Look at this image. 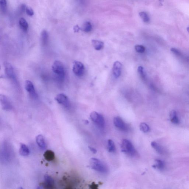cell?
Listing matches in <instances>:
<instances>
[{
  "mask_svg": "<svg viewBox=\"0 0 189 189\" xmlns=\"http://www.w3.org/2000/svg\"><path fill=\"white\" fill-rule=\"evenodd\" d=\"M52 69L55 74L56 78L60 81H63L65 75V68L63 63L59 61L54 62L52 66Z\"/></svg>",
  "mask_w": 189,
  "mask_h": 189,
  "instance_id": "obj_1",
  "label": "cell"
},
{
  "mask_svg": "<svg viewBox=\"0 0 189 189\" xmlns=\"http://www.w3.org/2000/svg\"><path fill=\"white\" fill-rule=\"evenodd\" d=\"M90 165L92 169L101 173L106 174L108 171L107 166L97 158H92L90 159Z\"/></svg>",
  "mask_w": 189,
  "mask_h": 189,
  "instance_id": "obj_2",
  "label": "cell"
},
{
  "mask_svg": "<svg viewBox=\"0 0 189 189\" xmlns=\"http://www.w3.org/2000/svg\"><path fill=\"white\" fill-rule=\"evenodd\" d=\"M122 151L131 157L135 156L137 151L131 142L128 139H124L121 144Z\"/></svg>",
  "mask_w": 189,
  "mask_h": 189,
  "instance_id": "obj_3",
  "label": "cell"
},
{
  "mask_svg": "<svg viewBox=\"0 0 189 189\" xmlns=\"http://www.w3.org/2000/svg\"><path fill=\"white\" fill-rule=\"evenodd\" d=\"M90 116L92 121L96 124L98 127L101 129L104 128L105 122L103 116L97 112L93 111L91 113Z\"/></svg>",
  "mask_w": 189,
  "mask_h": 189,
  "instance_id": "obj_4",
  "label": "cell"
},
{
  "mask_svg": "<svg viewBox=\"0 0 189 189\" xmlns=\"http://www.w3.org/2000/svg\"><path fill=\"white\" fill-rule=\"evenodd\" d=\"M8 145L7 143H4L1 151V158L6 162H9L11 158V150Z\"/></svg>",
  "mask_w": 189,
  "mask_h": 189,
  "instance_id": "obj_5",
  "label": "cell"
},
{
  "mask_svg": "<svg viewBox=\"0 0 189 189\" xmlns=\"http://www.w3.org/2000/svg\"><path fill=\"white\" fill-rule=\"evenodd\" d=\"M114 123L116 127L122 131L127 132L129 129L127 124L119 116L114 118Z\"/></svg>",
  "mask_w": 189,
  "mask_h": 189,
  "instance_id": "obj_6",
  "label": "cell"
},
{
  "mask_svg": "<svg viewBox=\"0 0 189 189\" xmlns=\"http://www.w3.org/2000/svg\"><path fill=\"white\" fill-rule=\"evenodd\" d=\"M72 70L74 74L78 77L83 76L85 72V67L84 64L78 61H74Z\"/></svg>",
  "mask_w": 189,
  "mask_h": 189,
  "instance_id": "obj_7",
  "label": "cell"
},
{
  "mask_svg": "<svg viewBox=\"0 0 189 189\" xmlns=\"http://www.w3.org/2000/svg\"><path fill=\"white\" fill-rule=\"evenodd\" d=\"M58 103L63 105L66 108H69L70 106V103L67 96L63 94H57L55 98Z\"/></svg>",
  "mask_w": 189,
  "mask_h": 189,
  "instance_id": "obj_8",
  "label": "cell"
},
{
  "mask_svg": "<svg viewBox=\"0 0 189 189\" xmlns=\"http://www.w3.org/2000/svg\"><path fill=\"white\" fill-rule=\"evenodd\" d=\"M25 87L26 90L32 98L37 99L38 97L37 94L36 93L33 83L31 81L29 80L26 81L25 83Z\"/></svg>",
  "mask_w": 189,
  "mask_h": 189,
  "instance_id": "obj_9",
  "label": "cell"
},
{
  "mask_svg": "<svg viewBox=\"0 0 189 189\" xmlns=\"http://www.w3.org/2000/svg\"><path fill=\"white\" fill-rule=\"evenodd\" d=\"M5 71L6 75L10 79H15L16 75L14 68L11 64L5 61L4 63Z\"/></svg>",
  "mask_w": 189,
  "mask_h": 189,
  "instance_id": "obj_10",
  "label": "cell"
},
{
  "mask_svg": "<svg viewBox=\"0 0 189 189\" xmlns=\"http://www.w3.org/2000/svg\"><path fill=\"white\" fill-rule=\"evenodd\" d=\"M1 104L3 109L6 110H9L12 108L11 102L6 96L1 94L0 96Z\"/></svg>",
  "mask_w": 189,
  "mask_h": 189,
  "instance_id": "obj_11",
  "label": "cell"
},
{
  "mask_svg": "<svg viewBox=\"0 0 189 189\" xmlns=\"http://www.w3.org/2000/svg\"><path fill=\"white\" fill-rule=\"evenodd\" d=\"M122 69V64L118 61L114 62L112 69L114 77L118 78L120 77L121 75Z\"/></svg>",
  "mask_w": 189,
  "mask_h": 189,
  "instance_id": "obj_12",
  "label": "cell"
},
{
  "mask_svg": "<svg viewBox=\"0 0 189 189\" xmlns=\"http://www.w3.org/2000/svg\"><path fill=\"white\" fill-rule=\"evenodd\" d=\"M44 179L45 180V182L43 184H42L44 188L46 189H54V182L53 179L51 177L46 175L44 176Z\"/></svg>",
  "mask_w": 189,
  "mask_h": 189,
  "instance_id": "obj_13",
  "label": "cell"
},
{
  "mask_svg": "<svg viewBox=\"0 0 189 189\" xmlns=\"http://www.w3.org/2000/svg\"><path fill=\"white\" fill-rule=\"evenodd\" d=\"M36 143L39 147L42 149H45L46 144L44 137L42 135H39L36 138Z\"/></svg>",
  "mask_w": 189,
  "mask_h": 189,
  "instance_id": "obj_14",
  "label": "cell"
},
{
  "mask_svg": "<svg viewBox=\"0 0 189 189\" xmlns=\"http://www.w3.org/2000/svg\"><path fill=\"white\" fill-rule=\"evenodd\" d=\"M41 40L42 46H45L47 45L49 41V35L46 30H44L41 32Z\"/></svg>",
  "mask_w": 189,
  "mask_h": 189,
  "instance_id": "obj_15",
  "label": "cell"
},
{
  "mask_svg": "<svg viewBox=\"0 0 189 189\" xmlns=\"http://www.w3.org/2000/svg\"><path fill=\"white\" fill-rule=\"evenodd\" d=\"M44 158L48 161H51L55 158V154L54 152L51 150L46 151L44 154Z\"/></svg>",
  "mask_w": 189,
  "mask_h": 189,
  "instance_id": "obj_16",
  "label": "cell"
},
{
  "mask_svg": "<svg viewBox=\"0 0 189 189\" xmlns=\"http://www.w3.org/2000/svg\"><path fill=\"white\" fill-rule=\"evenodd\" d=\"M19 153L21 155L23 156H27L29 154V149L25 144H21L19 150Z\"/></svg>",
  "mask_w": 189,
  "mask_h": 189,
  "instance_id": "obj_17",
  "label": "cell"
},
{
  "mask_svg": "<svg viewBox=\"0 0 189 189\" xmlns=\"http://www.w3.org/2000/svg\"><path fill=\"white\" fill-rule=\"evenodd\" d=\"M92 43L94 48L96 50H99L103 48L104 43L103 42L97 41V40H92Z\"/></svg>",
  "mask_w": 189,
  "mask_h": 189,
  "instance_id": "obj_18",
  "label": "cell"
},
{
  "mask_svg": "<svg viewBox=\"0 0 189 189\" xmlns=\"http://www.w3.org/2000/svg\"><path fill=\"white\" fill-rule=\"evenodd\" d=\"M19 23L21 29L24 32H27L29 28V25L27 21L24 18H22L19 20Z\"/></svg>",
  "mask_w": 189,
  "mask_h": 189,
  "instance_id": "obj_19",
  "label": "cell"
},
{
  "mask_svg": "<svg viewBox=\"0 0 189 189\" xmlns=\"http://www.w3.org/2000/svg\"><path fill=\"white\" fill-rule=\"evenodd\" d=\"M108 151L109 152L114 153L116 151L115 144L113 141L111 139L108 141Z\"/></svg>",
  "mask_w": 189,
  "mask_h": 189,
  "instance_id": "obj_20",
  "label": "cell"
},
{
  "mask_svg": "<svg viewBox=\"0 0 189 189\" xmlns=\"http://www.w3.org/2000/svg\"><path fill=\"white\" fill-rule=\"evenodd\" d=\"M156 164L154 165L153 167L155 168H158L159 170H162L163 169L164 167V164L162 161L156 159L155 161Z\"/></svg>",
  "mask_w": 189,
  "mask_h": 189,
  "instance_id": "obj_21",
  "label": "cell"
},
{
  "mask_svg": "<svg viewBox=\"0 0 189 189\" xmlns=\"http://www.w3.org/2000/svg\"><path fill=\"white\" fill-rule=\"evenodd\" d=\"M82 31L85 32H89L91 31L92 29V26L91 23L89 22H86L83 24L82 28Z\"/></svg>",
  "mask_w": 189,
  "mask_h": 189,
  "instance_id": "obj_22",
  "label": "cell"
},
{
  "mask_svg": "<svg viewBox=\"0 0 189 189\" xmlns=\"http://www.w3.org/2000/svg\"><path fill=\"white\" fill-rule=\"evenodd\" d=\"M140 17L144 22L148 23L150 21V18L147 13L144 12H140L139 14Z\"/></svg>",
  "mask_w": 189,
  "mask_h": 189,
  "instance_id": "obj_23",
  "label": "cell"
},
{
  "mask_svg": "<svg viewBox=\"0 0 189 189\" xmlns=\"http://www.w3.org/2000/svg\"><path fill=\"white\" fill-rule=\"evenodd\" d=\"M151 146L153 148L156 150V151L158 153L162 154V150L160 146L157 143L155 142H153L151 143Z\"/></svg>",
  "mask_w": 189,
  "mask_h": 189,
  "instance_id": "obj_24",
  "label": "cell"
},
{
  "mask_svg": "<svg viewBox=\"0 0 189 189\" xmlns=\"http://www.w3.org/2000/svg\"><path fill=\"white\" fill-rule=\"evenodd\" d=\"M138 74L142 79L144 80H146V75L145 73L144 68L142 67V66H139L138 68Z\"/></svg>",
  "mask_w": 189,
  "mask_h": 189,
  "instance_id": "obj_25",
  "label": "cell"
},
{
  "mask_svg": "<svg viewBox=\"0 0 189 189\" xmlns=\"http://www.w3.org/2000/svg\"><path fill=\"white\" fill-rule=\"evenodd\" d=\"M140 130L144 133H148L150 130L149 127L145 123H142L140 125Z\"/></svg>",
  "mask_w": 189,
  "mask_h": 189,
  "instance_id": "obj_26",
  "label": "cell"
},
{
  "mask_svg": "<svg viewBox=\"0 0 189 189\" xmlns=\"http://www.w3.org/2000/svg\"><path fill=\"white\" fill-rule=\"evenodd\" d=\"M135 49L138 53H144L146 49L143 46L137 45L135 46Z\"/></svg>",
  "mask_w": 189,
  "mask_h": 189,
  "instance_id": "obj_27",
  "label": "cell"
},
{
  "mask_svg": "<svg viewBox=\"0 0 189 189\" xmlns=\"http://www.w3.org/2000/svg\"><path fill=\"white\" fill-rule=\"evenodd\" d=\"M0 5L2 11L5 12L7 9V1L6 0H0Z\"/></svg>",
  "mask_w": 189,
  "mask_h": 189,
  "instance_id": "obj_28",
  "label": "cell"
},
{
  "mask_svg": "<svg viewBox=\"0 0 189 189\" xmlns=\"http://www.w3.org/2000/svg\"><path fill=\"white\" fill-rule=\"evenodd\" d=\"M25 11L28 15L32 16L34 15V11L31 7H27L26 8Z\"/></svg>",
  "mask_w": 189,
  "mask_h": 189,
  "instance_id": "obj_29",
  "label": "cell"
},
{
  "mask_svg": "<svg viewBox=\"0 0 189 189\" xmlns=\"http://www.w3.org/2000/svg\"><path fill=\"white\" fill-rule=\"evenodd\" d=\"M171 51L173 53L177 56H180L181 55L180 52L179 51L178 49H176V48H171Z\"/></svg>",
  "mask_w": 189,
  "mask_h": 189,
  "instance_id": "obj_30",
  "label": "cell"
},
{
  "mask_svg": "<svg viewBox=\"0 0 189 189\" xmlns=\"http://www.w3.org/2000/svg\"><path fill=\"white\" fill-rule=\"evenodd\" d=\"M171 121L173 123L175 124H178L179 122L177 116H175L174 117L171 119Z\"/></svg>",
  "mask_w": 189,
  "mask_h": 189,
  "instance_id": "obj_31",
  "label": "cell"
},
{
  "mask_svg": "<svg viewBox=\"0 0 189 189\" xmlns=\"http://www.w3.org/2000/svg\"><path fill=\"white\" fill-rule=\"evenodd\" d=\"M177 116V113L175 110H172L170 113V118L171 119Z\"/></svg>",
  "mask_w": 189,
  "mask_h": 189,
  "instance_id": "obj_32",
  "label": "cell"
},
{
  "mask_svg": "<svg viewBox=\"0 0 189 189\" xmlns=\"http://www.w3.org/2000/svg\"><path fill=\"white\" fill-rule=\"evenodd\" d=\"M88 148H89L90 150L92 153L96 154V153H97V150H96L95 148L92 147L91 146L88 147Z\"/></svg>",
  "mask_w": 189,
  "mask_h": 189,
  "instance_id": "obj_33",
  "label": "cell"
},
{
  "mask_svg": "<svg viewBox=\"0 0 189 189\" xmlns=\"http://www.w3.org/2000/svg\"><path fill=\"white\" fill-rule=\"evenodd\" d=\"M80 30V28L78 25H76L74 27V31L75 32H78Z\"/></svg>",
  "mask_w": 189,
  "mask_h": 189,
  "instance_id": "obj_34",
  "label": "cell"
},
{
  "mask_svg": "<svg viewBox=\"0 0 189 189\" xmlns=\"http://www.w3.org/2000/svg\"><path fill=\"white\" fill-rule=\"evenodd\" d=\"M187 31L189 33V27L187 28Z\"/></svg>",
  "mask_w": 189,
  "mask_h": 189,
  "instance_id": "obj_35",
  "label": "cell"
}]
</instances>
